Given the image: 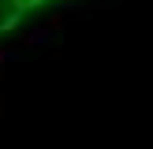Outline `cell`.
Instances as JSON below:
<instances>
[{
	"instance_id": "cell-1",
	"label": "cell",
	"mask_w": 153,
	"mask_h": 149,
	"mask_svg": "<svg viewBox=\"0 0 153 149\" xmlns=\"http://www.w3.org/2000/svg\"><path fill=\"white\" fill-rule=\"evenodd\" d=\"M26 49H45V45H56V26H49V22H37V26H30L26 34H22V41Z\"/></svg>"
},
{
	"instance_id": "cell-2",
	"label": "cell",
	"mask_w": 153,
	"mask_h": 149,
	"mask_svg": "<svg viewBox=\"0 0 153 149\" xmlns=\"http://www.w3.org/2000/svg\"><path fill=\"white\" fill-rule=\"evenodd\" d=\"M19 60H22V45H4L0 49V67H11Z\"/></svg>"
},
{
	"instance_id": "cell-3",
	"label": "cell",
	"mask_w": 153,
	"mask_h": 149,
	"mask_svg": "<svg viewBox=\"0 0 153 149\" xmlns=\"http://www.w3.org/2000/svg\"><path fill=\"white\" fill-rule=\"evenodd\" d=\"M22 19H26L22 11H11V15H4V19H0V37H4V34H11V30H19V22H22Z\"/></svg>"
}]
</instances>
